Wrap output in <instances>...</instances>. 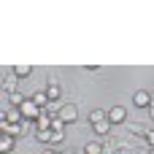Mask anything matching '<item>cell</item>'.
Returning <instances> with one entry per match:
<instances>
[{
  "label": "cell",
  "instance_id": "1",
  "mask_svg": "<svg viewBox=\"0 0 154 154\" xmlns=\"http://www.w3.org/2000/svg\"><path fill=\"white\" fill-rule=\"evenodd\" d=\"M57 119H62L65 125H76L79 122V108L73 106V103H62L60 106V116Z\"/></svg>",
  "mask_w": 154,
  "mask_h": 154
},
{
  "label": "cell",
  "instance_id": "2",
  "mask_svg": "<svg viewBox=\"0 0 154 154\" xmlns=\"http://www.w3.org/2000/svg\"><path fill=\"white\" fill-rule=\"evenodd\" d=\"M19 111H22V116H24V122H38V116L43 114V108H38V106H35V103H32L30 97H27V103H24V106H22Z\"/></svg>",
  "mask_w": 154,
  "mask_h": 154
},
{
  "label": "cell",
  "instance_id": "3",
  "mask_svg": "<svg viewBox=\"0 0 154 154\" xmlns=\"http://www.w3.org/2000/svg\"><path fill=\"white\" fill-rule=\"evenodd\" d=\"M133 103H135L138 108H152L154 95H152V92H146V89H138V92L133 95Z\"/></svg>",
  "mask_w": 154,
  "mask_h": 154
},
{
  "label": "cell",
  "instance_id": "4",
  "mask_svg": "<svg viewBox=\"0 0 154 154\" xmlns=\"http://www.w3.org/2000/svg\"><path fill=\"white\" fill-rule=\"evenodd\" d=\"M127 119V108L125 106H114V108H108V122L111 125H122Z\"/></svg>",
  "mask_w": 154,
  "mask_h": 154
},
{
  "label": "cell",
  "instance_id": "5",
  "mask_svg": "<svg viewBox=\"0 0 154 154\" xmlns=\"http://www.w3.org/2000/svg\"><path fill=\"white\" fill-rule=\"evenodd\" d=\"M43 92H46V97H49V100H51V103H57V100H60V97H62V87H60V84H57V81H49V84H46V89H43Z\"/></svg>",
  "mask_w": 154,
  "mask_h": 154
},
{
  "label": "cell",
  "instance_id": "6",
  "mask_svg": "<svg viewBox=\"0 0 154 154\" xmlns=\"http://www.w3.org/2000/svg\"><path fill=\"white\" fill-rule=\"evenodd\" d=\"M14 143H16V138L8 135V133H3V138H0V154H11L14 152Z\"/></svg>",
  "mask_w": 154,
  "mask_h": 154
},
{
  "label": "cell",
  "instance_id": "7",
  "mask_svg": "<svg viewBox=\"0 0 154 154\" xmlns=\"http://www.w3.org/2000/svg\"><path fill=\"white\" fill-rule=\"evenodd\" d=\"M103 149H106V146H103V141L97 138V141H89V143L84 146V154H103Z\"/></svg>",
  "mask_w": 154,
  "mask_h": 154
},
{
  "label": "cell",
  "instance_id": "8",
  "mask_svg": "<svg viewBox=\"0 0 154 154\" xmlns=\"http://www.w3.org/2000/svg\"><path fill=\"white\" fill-rule=\"evenodd\" d=\"M51 122H54V119L43 111V114L38 116V122H35V130H51Z\"/></svg>",
  "mask_w": 154,
  "mask_h": 154
},
{
  "label": "cell",
  "instance_id": "9",
  "mask_svg": "<svg viewBox=\"0 0 154 154\" xmlns=\"http://www.w3.org/2000/svg\"><path fill=\"white\" fill-rule=\"evenodd\" d=\"M92 130H95V135H108V130H111V122L108 119H103V122H97V125H92Z\"/></svg>",
  "mask_w": 154,
  "mask_h": 154
},
{
  "label": "cell",
  "instance_id": "10",
  "mask_svg": "<svg viewBox=\"0 0 154 154\" xmlns=\"http://www.w3.org/2000/svg\"><path fill=\"white\" fill-rule=\"evenodd\" d=\"M8 103H11L14 108H22V106L27 103V97H24L22 92H14V95H8Z\"/></svg>",
  "mask_w": 154,
  "mask_h": 154
},
{
  "label": "cell",
  "instance_id": "11",
  "mask_svg": "<svg viewBox=\"0 0 154 154\" xmlns=\"http://www.w3.org/2000/svg\"><path fill=\"white\" fill-rule=\"evenodd\" d=\"M30 100H32V103H35V106H38V108H46V106H49V103H51V100H49V97H46V92H35V95H32V97H30Z\"/></svg>",
  "mask_w": 154,
  "mask_h": 154
},
{
  "label": "cell",
  "instance_id": "12",
  "mask_svg": "<svg viewBox=\"0 0 154 154\" xmlns=\"http://www.w3.org/2000/svg\"><path fill=\"white\" fill-rule=\"evenodd\" d=\"M30 73H32L30 65H14V76H16V79H27Z\"/></svg>",
  "mask_w": 154,
  "mask_h": 154
},
{
  "label": "cell",
  "instance_id": "13",
  "mask_svg": "<svg viewBox=\"0 0 154 154\" xmlns=\"http://www.w3.org/2000/svg\"><path fill=\"white\" fill-rule=\"evenodd\" d=\"M103 119H108V111H97V108H95V111L89 114V122H92V125H97V122H103Z\"/></svg>",
  "mask_w": 154,
  "mask_h": 154
},
{
  "label": "cell",
  "instance_id": "14",
  "mask_svg": "<svg viewBox=\"0 0 154 154\" xmlns=\"http://www.w3.org/2000/svg\"><path fill=\"white\" fill-rule=\"evenodd\" d=\"M35 138L41 143H51V130H35Z\"/></svg>",
  "mask_w": 154,
  "mask_h": 154
},
{
  "label": "cell",
  "instance_id": "15",
  "mask_svg": "<svg viewBox=\"0 0 154 154\" xmlns=\"http://www.w3.org/2000/svg\"><path fill=\"white\" fill-rule=\"evenodd\" d=\"M3 133H8V135H14V138H16V135H22V125H5V127H3Z\"/></svg>",
  "mask_w": 154,
  "mask_h": 154
},
{
  "label": "cell",
  "instance_id": "16",
  "mask_svg": "<svg viewBox=\"0 0 154 154\" xmlns=\"http://www.w3.org/2000/svg\"><path fill=\"white\" fill-rule=\"evenodd\" d=\"M51 133H65V122L62 119H54L51 122Z\"/></svg>",
  "mask_w": 154,
  "mask_h": 154
},
{
  "label": "cell",
  "instance_id": "17",
  "mask_svg": "<svg viewBox=\"0 0 154 154\" xmlns=\"http://www.w3.org/2000/svg\"><path fill=\"white\" fill-rule=\"evenodd\" d=\"M143 141L149 143V149H154V130H143Z\"/></svg>",
  "mask_w": 154,
  "mask_h": 154
},
{
  "label": "cell",
  "instance_id": "18",
  "mask_svg": "<svg viewBox=\"0 0 154 154\" xmlns=\"http://www.w3.org/2000/svg\"><path fill=\"white\" fill-rule=\"evenodd\" d=\"M3 87H5V92H8V95H14V92H16V89H14V87H16V79H14V81H11V79H5V81H3Z\"/></svg>",
  "mask_w": 154,
  "mask_h": 154
},
{
  "label": "cell",
  "instance_id": "19",
  "mask_svg": "<svg viewBox=\"0 0 154 154\" xmlns=\"http://www.w3.org/2000/svg\"><path fill=\"white\" fill-rule=\"evenodd\" d=\"M41 154H57V152H54L51 146H46V149H43V152H41Z\"/></svg>",
  "mask_w": 154,
  "mask_h": 154
},
{
  "label": "cell",
  "instance_id": "20",
  "mask_svg": "<svg viewBox=\"0 0 154 154\" xmlns=\"http://www.w3.org/2000/svg\"><path fill=\"white\" fill-rule=\"evenodd\" d=\"M149 111H152V119H154V103H152V108H149Z\"/></svg>",
  "mask_w": 154,
  "mask_h": 154
},
{
  "label": "cell",
  "instance_id": "21",
  "mask_svg": "<svg viewBox=\"0 0 154 154\" xmlns=\"http://www.w3.org/2000/svg\"><path fill=\"white\" fill-rule=\"evenodd\" d=\"M149 154H154V149H149Z\"/></svg>",
  "mask_w": 154,
  "mask_h": 154
},
{
  "label": "cell",
  "instance_id": "22",
  "mask_svg": "<svg viewBox=\"0 0 154 154\" xmlns=\"http://www.w3.org/2000/svg\"><path fill=\"white\" fill-rule=\"evenodd\" d=\"M114 154H122V152H114Z\"/></svg>",
  "mask_w": 154,
  "mask_h": 154
}]
</instances>
